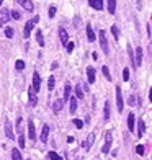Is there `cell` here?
<instances>
[{"label":"cell","mask_w":152,"mask_h":160,"mask_svg":"<svg viewBox=\"0 0 152 160\" xmlns=\"http://www.w3.org/2000/svg\"><path fill=\"white\" fill-rule=\"evenodd\" d=\"M39 21V17L36 15V17H33L31 20H28L26 21V25H25V30H23V34H25V38H28L30 36V33H31V30L36 26V23Z\"/></svg>","instance_id":"obj_1"},{"label":"cell","mask_w":152,"mask_h":160,"mask_svg":"<svg viewBox=\"0 0 152 160\" xmlns=\"http://www.w3.org/2000/svg\"><path fill=\"white\" fill-rule=\"evenodd\" d=\"M111 144H113V132H111V131H106V134H105V144H103V147H101V152H103V154H108V152H110Z\"/></svg>","instance_id":"obj_2"},{"label":"cell","mask_w":152,"mask_h":160,"mask_svg":"<svg viewBox=\"0 0 152 160\" xmlns=\"http://www.w3.org/2000/svg\"><path fill=\"white\" fill-rule=\"evenodd\" d=\"M98 39H100V46H101V49L105 51V54H110V49H108V41H106L105 30H100V33H98Z\"/></svg>","instance_id":"obj_3"},{"label":"cell","mask_w":152,"mask_h":160,"mask_svg":"<svg viewBox=\"0 0 152 160\" xmlns=\"http://www.w3.org/2000/svg\"><path fill=\"white\" fill-rule=\"evenodd\" d=\"M36 103H38V98H36V92H34L33 87H30V88H28V105L33 108V106H36Z\"/></svg>","instance_id":"obj_4"},{"label":"cell","mask_w":152,"mask_h":160,"mask_svg":"<svg viewBox=\"0 0 152 160\" xmlns=\"http://www.w3.org/2000/svg\"><path fill=\"white\" fill-rule=\"evenodd\" d=\"M8 20H10V10L2 8L0 10V28H2L5 23H8Z\"/></svg>","instance_id":"obj_5"},{"label":"cell","mask_w":152,"mask_h":160,"mask_svg":"<svg viewBox=\"0 0 152 160\" xmlns=\"http://www.w3.org/2000/svg\"><path fill=\"white\" fill-rule=\"evenodd\" d=\"M28 139L36 141V128H34L33 119H28Z\"/></svg>","instance_id":"obj_6"},{"label":"cell","mask_w":152,"mask_h":160,"mask_svg":"<svg viewBox=\"0 0 152 160\" xmlns=\"http://www.w3.org/2000/svg\"><path fill=\"white\" fill-rule=\"evenodd\" d=\"M136 59H134V67H139L142 64V59H144V52H142V48H136Z\"/></svg>","instance_id":"obj_7"},{"label":"cell","mask_w":152,"mask_h":160,"mask_svg":"<svg viewBox=\"0 0 152 160\" xmlns=\"http://www.w3.org/2000/svg\"><path fill=\"white\" fill-rule=\"evenodd\" d=\"M116 106H118V111H123V106H124V101H123V95H121V88L118 87L116 88Z\"/></svg>","instance_id":"obj_8"},{"label":"cell","mask_w":152,"mask_h":160,"mask_svg":"<svg viewBox=\"0 0 152 160\" xmlns=\"http://www.w3.org/2000/svg\"><path fill=\"white\" fill-rule=\"evenodd\" d=\"M33 88H34V92H39V88H41V77H39V74L38 72H34L33 74Z\"/></svg>","instance_id":"obj_9"},{"label":"cell","mask_w":152,"mask_h":160,"mask_svg":"<svg viewBox=\"0 0 152 160\" xmlns=\"http://www.w3.org/2000/svg\"><path fill=\"white\" fill-rule=\"evenodd\" d=\"M17 2H18L21 7H23L26 12H33V10H34V5H33L31 0H17Z\"/></svg>","instance_id":"obj_10"},{"label":"cell","mask_w":152,"mask_h":160,"mask_svg":"<svg viewBox=\"0 0 152 160\" xmlns=\"http://www.w3.org/2000/svg\"><path fill=\"white\" fill-rule=\"evenodd\" d=\"M59 39L64 46L67 44V41H69V33L66 31V28H59Z\"/></svg>","instance_id":"obj_11"},{"label":"cell","mask_w":152,"mask_h":160,"mask_svg":"<svg viewBox=\"0 0 152 160\" xmlns=\"http://www.w3.org/2000/svg\"><path fill=\"white\" fill-rule=\"evenodd\" d=\"M48 136H49V126L44 124V126H43V131H41V136H39V141L43 144H46L48 142Z\"/></svg>","instance_id":"obj_12"},{"label":"cell","mask_w":152,"mask_h":160,"mask_svg":"<svg viewBox=\"0 0 152 160\" xmlns=\"http://www.w3.org/2000/svg\"><path fill=\"white\" fill-rule=\"evenodd\" d=\"M5 136L8 137V139H13V126L8 119L5 121Z\"/></svg>","instance_id":"obj_13"},{"label":"cell","mask_w":152,"mask_h":160,"mask_svg":"<svg viewBox=\"0 0 152 160\" xmlns=\"http://www.w3.org/2000/svg\"><path fill=\"white\" fill-rule=\"evenodd\" d=\"M90 7H92V8H95V10H103V0H90Z\"/></svg>","instance_id":"obj_14"},{"label":"cell","mask_w":152,"mask_h":160,"mask_svg":"<svg viewBox=\"0 0 152 160\" xmlns=\"http://www.w3.org/2000/svg\"><path fill=\"white\" fill-rule=\"evenodd\" d=\"M87 78H89V82L90 83H95V69L93 67H87Z\"/></svg>","instance_id":"obj_15"},{"label":"cell","mask_w":152,"mask_h":160,"mask_svg":"<svg viewBox=\"0 0 152 160\" xmlns=\"http://www.w3.org/2000/svg\"><path fill=\"white\" fill-rule=\"evenodd\" d=\"M62 108H64V100H54V103H53V111H54V113H59Z\"/></svg>","instance_id":"obj_16"},{"label":"cell","mask_w":152,"mask_h":160,"mask_svg":"<svg viewBox=\"0 0 152 160\" xmlns=\"http://www.w3.org/2000/svg\"><path fill=\"white\" fill-rule=\"evenodd\" d=\"M144 131H146V122H144V119H139V121H137V136L142 137Z\"/></svg>","instance_id":"obj_17"},{"label":"cell","mask_w":152,"mask_h":160,"mask_svg":"<svg viewBox=\"0 0 152 160\" xmlns=\"http://www.w3.org/2000/svg\"><path fill=\"white\" fill-rule=\"evenodd\" d=\"M87 39H89L90 42H93L97 39L95 33H93V30H92V25H87Z\"/></svg>","instance_id":"obj_18"},{"label":"cell","mask_w":152,"mask_h":160,"mask_svg":"<svg viewBox=\"0 0 152 160\" xmlns=\"http://www.w3.org/2000/svg\"><path fill=\"white\" fill-rule=\"evenodd\" d=\"M93 141H95V136L89 134V136H87V141L84 142V149H85V150H90V145L93 144Z\"/></svg>","instance_id":"obj_19"},{"label":"cell","mask_w":152,"mask_h":160,"mask_svg":"<svg viewBox=\"0 0 152 160\" xmlns=\"http://www.w3.org/2000/svg\"><path fill=\"white\" fill-rule=\"evenodd\" d=\"M134 122H136L134 113H129V116H128V129L129 131H134Z\"/></svg>","instance_id":"obj_20"},{"label":"cell","mask_w":152,"mask_h":160,"mask_svg":"<svg viewBox=\"0 0 152 160\" xmlns=\"http://www.w3.org/2000/svg\"><path fill=\"white\" fill-rule=\"evenodd\" d=\"M70 83L66 82V85H64V101H69V95H70Z\"/></svg>","instance_id":"obj_21"},{"label":"cell","mask_w":152,"mask_h":160,"mask_svg":"<svg viewBox=\"0 0 152 160\" xmlns=\"http://www.w3.org/2000/svg\"><path fill=\"white\" fill-rule=\"evenodd\" d=\"M108 12L114 15V12H116V0H108Z\"/></svg>","instance_id":"obj_22"},{"label":"cell","mask_w":152,"mask_h":160,"mask_svg":"<svg viewBox=\"0 0 152 160\" xmlns=\"http://www.w3.org/2000/svg\"><path fill=\"white\" fill-rule=\"evenodd\" d=\"M36 41H38V44H39L41 48H44V38H43V31H41V30L36 31Z\"/></svg>","instance_id":"obj_23"},{"label":"cell","mask_w":152,"mask_h":160,"mask_svg":"<svg viewBox=\"0 0 152 160\" xmlns=\"http://www.w3.org/2000/svg\"><path fill=\"white\" fill-rule=\"evenodd\" d=\"M103 118H105V121L110 119V103H108V101H105V108H103Z\"/></svg>","instance_id":"obj_24"},{"label":"cell","mask_w":152,"mask_h":160,"mask_svg":"<svg viewBox=\"0 0 152 160\" xmlns=\"http://www.w3.org/2000/svg\"><path fill=\"white\" fill-rule=\"evenodd\" d=\"M17 132L18 134H23V118H18L17 119Z\"/></svg>","instance_id":"obj_25"},{"label":"cell","mask_w":152,"mask_h":160,"mask_svg":"<svg viewBox=\"0 0 152 160\" xmlns=\"http://www.w3.org/2000/svg\"><path fill=\"white\" fill-rule=\"evenodd\" d=\"M101 72H103V75H105V78L108 80V82H111V75H110V69L106 67V65H103L101 67Z\"/></svg>","instance_id":"obj_26"},{"label":"cell","mask_w":152,"mask_h":160,"mask_svg":"<svg viewBox=\"0 0 152 160\" xmlns=\"http://www.w3.org/2000/svg\"><path fill=\"white\" fill-rule=\"evenodd\" d=\"M13 34H15L13 28H12V26H7V28H5V36H7L8 39H12V38H13Z\"/></svg>","instance_id":"obj_27"},{"label":"cell","mask_w":152,"mask_h":160,"mask_svg":"<svg viewBox=\"0 0 152 160\" xmlns=\"http://www.w3.org/2000/svg\"><path fill=\"white\" fill-rule=\"evenodd\" d=\"M15 69L18 70V72H21L25 69V61H21V59H18L17 62H15Z\"/></svg>","instance_id":"obj_28"},{"label":"cell","mask_w":152,"mask_h":160,"mask_svg":"<svg viewBox=\"0 0 152 160\" xmlns=\"http://www.w3.org/2000/svg\"><path fill=\"white\" fill-rule=\"evenodd\" d=\"M111 33L114 34V39L118 41V39H119V28H118L116 25H113V26H111Z\"/></svg>","instance_id":"obj_29"},{"label":"cell","mask_w":152,"mask_h":160,"mask_svg":"<svg viewBox=\"0 0 152 160\" xmlns=\"http://www.w3.org/2000/svg\"><path fill=\"white\" fill-rule=\"evenodd\" d=\"M75 95H77V98H84V90H82V85H77L75 87Z\"/></svg>","instance_id":"obj_30"},{"label":"cell","mask_w":152,"mask_h":160,"mask_svg":"<svg viewBox=\"0 0 152 160\" xmlns=\"http://www.w3.org/2000/svg\"><path fill=\"white\" fill-rule=\"evenodd\" d=\"M69 101H70V113H75V110H77V98H70Z\"/></svg>","instance_id":"obj_31"},{"label":"cell","mask_w":152,"mask_h":160,"mask_svg":"<svg viewBox=\"0 0 152 160\" xmlns=\"http://www.w3.org/2000/svg\"><path fill=\"white\" fill-rule=\"evenodd\" d=\"M54 85H56V80H54V77H53V75H51V77H49V80H48V88H49L51 92H53V90H54Z\"/></svg>","instance_id":"obj_32"},{"label":"cell","mask_w":152,"mask_h":160,"mask_svg":"<svg viewBox=\"0 0 152 160\" xmlns=\"http://www.w3.org/2000/svg\"><path fill=\"white\" fill-rule=\"evenodd\" d=\"M48 158H54V160H61L62 157H61L59 154H57V152H54V150H51V152H49V154H48Z\"/></svg>","instance_id":"obj_33"},{"label":"cell","mask_w":152,"mask_h":160,"mask_svg":"<svg viewBox=\"0 0 152 160\" xmlns=\"http://www.w3.org/2000/svg\"><path fill=\"white\" fill-rule=\"evenodd\" d=\"M12 158H15V160H21V154H20V150L13 149V150H12Z\"/></svg>","instance_id":"obj_34"},{"label":"cell","mask_w":152,"mask_h":160,"mask_svg":"<svg viewBox=\"0 0 152 160\" xmlns=\"http://www.w3.org/2000/svg\"><path fill=\"white\" fill-rule=\"evenodd\" d=\"M10 18H13V20H20V18H21V13L17 12V10H13V12H10Z\"/></svg>","instance_id":"obj_35"},{"label":"cell","mask_w":152,"mask_h":160,"mask_svg":"<svg viewBox=\"0 0 152 160\" xmlns=\"http://www.w3.org/2000/svg\"><path fill=\"white\" fill-rule=\"evenodd\" d=\"M20 137H18V144H20V147L21 149H25V145H26V142H25V136L23 134H18Z\"/></svg>","instance_id":"obj_36"},{"label":"cell","mask_w":152,"mask_h":160,"mask_svg":"<svg viewBox=\"0 0 152 160\" xmlns=\"http://www.w3.org/2000/svg\"><path fill=\"white\" fill-rule=\"evenodd\" d=\"M72 122H74V126L77 129H82L84 128V121H80V119H72Z\"/></svg>","instance_id":"obj_37"},{"label":"cell","mask_w":152,"mask_h":160,"mask_svg":"<svg viewBox=\"0 0 152 160\" xmlns=\"http://www.w3.org/2000/svg\"><path fill=\"white\" fill-rule=\"evenodd\" d=\"M123 80H124V82H128V80H129V69L128 67L123 70Z\"/></svg>","instance_id":"obj_38"},{"label":"cell","mask_w":152,"mask_h":160,"mask_svg":"<svg viewBox=\"0 0 152 160\" xmlns=\"http://www.w3.org/2000/svg\"><path fill=\"white\" fill-rule=\"evenodd\" d=\"M144 150H146V149H144V145H141V144L136 147V152H137L139 155H144Z\"/></svg>","instance_id":"obj_39"},{"label":"cell","mask_w":152,"mask_h":160,"mask_svg":"<svg viewBox=\"0 0 152 160\" xmlns=\"http://www.w3.org/2000/svg\"><path fill=\"white\" fill-rule=\"evenodd\" d=\"M67 52H72V51H74V48H75V44H74V42H70V41H67Z\"/></svg>","instance_id":"obj_40"},{"label":"cell","mask_w":152,"mask_h":160,"mask_svg":"<svg viewBox=\"0 0 152 160\" xmlns=\"http://www.w3.org/2000/svg\"><path fill=\"white\" fill-rule=\"evenodd\" d=\"M56 12H57V8L56 7H49V17L53 18V17H56Z\"/></svg>","instance_id":"obj_41"},{"label":"cell","mask_w":152,"mask_h":160,"mask_svg":"<svg viewBox=\"0 0 152 160\" xmlns=\"http://www.w3.org/2000/svg\"><path fill=\"white\" fill-rule=\"evenodd\" d=\"M128 103H129V106H134V105H136V101H134V97H133V95H129Z\"/></svg>","instance_id":"obj_42"},{"label":"cell","mask_w":152,"mask_h":160,"mask_svg":"<svg viewBox=\"0 0 152 160\" xmlns=\"http://www.w3.org/2000/svg\"><path fill=\"white\" fill-rule=\"evenodd\" d=\"M147 36L150 38V25H149V23H147Z\"/></svg>","instance_id":"obj_43"},{"label":"cell","mask_w":152,"mask_h":160,"mask_svg":"<svg viewBox=\"0 0 152 160\" xmlns=\"http://www.w3.org/2000/svg\"><path fill=\"white\" fill-rule=\"evenodd\" d=\"M74 21H75V23H74V26H79V25H80V20H77V18H75Z\"/></svg>","instance_id":"obj_44"},{"label":"cell","mask_w":152,"mask_h":160,"mask_svg":"<svg viewBox=\"0 0 152 160\" xmlns=\"http://www.w3.org/2000/svg\"><path fill=\"white\" fill-rule=\"evenodd\" d=\"M2 3H3V0H0V7H2Z\"/></svg>","instance_id":"obj_45"}]
</instances>
